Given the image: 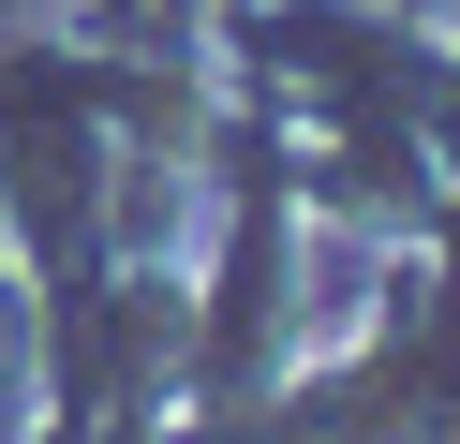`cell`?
Listing matches in <instances>:
<instances>
[{"label":"cell","instance_id":"obj_1","mask_svg":"<svg viewBox=\"0 0 460 444\" xmlns=\"http://www.w3.org/2000/svg\"><path fill=\"white\" fill-rule=\"evenodd\" d=\"M31 15H45V0H0V30H31Z\"/></svg>","mask_w":460,"mask_h":444}]
</instances>
